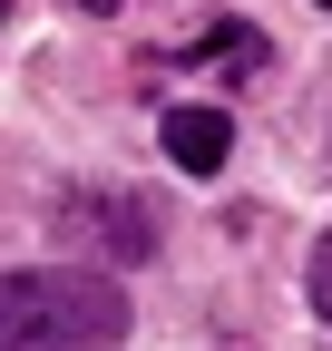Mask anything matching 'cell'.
<instances>
[{
	"mask_svg": "<svg viewBox=\"0 0 332 351\" xmlns=\"http://www.w3.org/2000/svg\"><path fill=\"white\" fill-rule=\"evenodd\" d=\"M176 59L205 69V78H235V88H244V78H264V29H254V20H205Z\"/></svg>",
	"mask_w": 332,
	"mask_h": 351,
	"instance_id": "obj_4",
	"label": "cell"
},
{
	"mask_svg": "<svg viewBox=\"0 0 332 351\" xmlns=\"http://www.w3.org/2000/svg\"><path fill=\"white\" fill-rule=\"evenodd\" d=\"M322 10H332V0H322Z\"/></svg>",
	"mask_w": 332,
	"mask_h": 351,
	"instance_id": "obj_7",
	"label": "cell"
},
{
	"mask_svg": "<svg viewBox=\"0 0 332 351\" xmlns=\"http://www.w3.org/2000/svg\"><path fill=\"white\" fill-rule=\"evenodd\" d=\"M303 283H313V313H322V322H332V234H322V244H313V274H303Z\"/></svg>",
	"mask_w": 332,
	"mask_h": 351,
	"instance_id": "obj_5",
	"label": "cell"
},
{
	"mask_svg": "<svg viewBox=\"0 0 332 351\" xmlns=\"http://www.w3.org/2000/svg\"><path fill=\"white\" fill-rule=\"evenodd\" d=\"M128 293L108 274H0V351H108Z\"/></svg>",
	"mask_w": 332,
	"mask_h": 351,
	"instance_id": "obj_1",
	"label": "cell"
},
{
	"mask_svg": "<svg viewBox=\"0 0 332 351\" xmlns=\"http://www.w3.org/2000/svg\"><path fill=\"white\" fill-rule=\"evenodd\" d=\"M156 147H166V166L215 176V166L235 156V117H225V108H166V117H156Z\"/></svg>",
	"mask_w": 332,
	"mask_h": 351,
	"instance_id": "obj_3",
	"label": "cell"
},
{
	"mask_svg": "<svg viewBox=\"0 0 332 351\" xmlns=\"http://www.w3.org/2000/svg\"><path fill=\"white\" fill-rule=\"evenodd\" d=\"M59 244L69 254H98V263H147L156 254V215L137 195H69L59 205Z\"/></svg>",
	"mask_w": 332,
	"mask_h": 351,
	"instance_id": "obj_2",
	"label": "cell"
},
{
	"mask_svg": "<svg viewBox=\"0 0 332 351\" xmlns=\"http://www.w3.org/2000/svg\"><path fill=\"white\" fill-rule=\"evenodd\" d=\"M78 10H117V0H78Z\"/></svg>",
	"mask_w": 332,
	"mask_h": 351,
	"instance_id": "obj_6",
	"label": "cell"
}]
</instances>
